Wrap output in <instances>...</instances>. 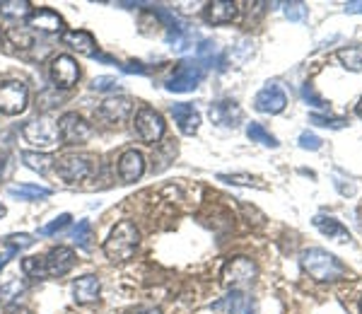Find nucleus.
<instances>
[{"mask_svg":"<svg viewBox=\"0 0 362 314\" xmlns=\"http://www.w3.org/2000/svg\"><path fill=\"white\" fill-rule=\"evenodd\" d=\"M300 264H302V269L319 283H334V281H343V278H346V266H343L334 254L321 247L305 249L300 257Z\"/></svg>","mask_w":362,"mask_h":314,"instance_id":"f257e3e1","label":"nucleus"},{"mask_svg":"<svg viewBox=\"0 0 362 314\" xmlns=\"http://www.w3.org/2000/svg\"><path fill=\"white\" fill-rule=\"evenodd\" d=\"M138 244H140V232L136 228V223L121 220V223L114 225L109 237L104 240V257L114 261V264H124V261H128L136 254Z\"/></svg>","mask_w":362,"mask_h":314,"instance_id":"f03ea898","label":"nucleus"},{"mask_svg":"<svg viewBox=\"0 0 362 314\" xmlns=\"http://www.w3.org/2000/svg\"><path fill=\"white\" fill-rule=\"evenodd\" d=\"M133 126H136V133L138 138L143 143L148 145H155L162 141V136H165V116L160 112H155L153 107H140L136 112V119H133Z\"/></svg>","mask_w":362,"mask_h":314,"instance_id":"7ed1b4c3","label":"nucleus"},{"mask_svg":"<svg viewBox=\"0 0 362 314\" xmlns=\"http://www.w3.org/2000/svg\"><path fill=\"white\" fill-rule=\"evenodd\" d=\"M206 78V66L201 61H181L167 80L169 92H194Z\"/></svg>","mask_w":362,"mask_h":314,"instance_id":"20e7f679","label":"nucleus"},{"mask_svg":"<svg viewBox=\"0 0 362 314\" xmlns=\"http://www.w3.org/2000/svg\"><path fill=\"white\" fill-rule=\"evenodd\" d=\"M58 138L63 145H85L92 138V126L78 112H66L58 119Z\"/></svg>","mask_w":362,"mask_h":314,"instance_id":"39448f33","label":"nucleus"},{"mask_svg":"<svg viewBox=\"0 0 362 314\" xmlns=\"http://www.w3.org/2000/svg\"><path fill=\"white\" fill-rule=\"evenodd\" d=\"M22 136H25L27 143L37 145V148H54L58 145V124L56 121H51L49 116H39V119L34 121H27L25 126H22Z\"/></svg>","mask_w":362,"mask_h":314,"instance_id":"423d86ee","label":"nucleus"},{"mask_svg":"<svg viewBox=\"0 0 362 314\" xmlns=\"http://www.w3.org/2000/svg\"><path fill=\"white\" fill-rule=\"evenodd\" d=\"M29 107V87L22 80H8L0 85V114L20 116Z\"/></svg>","mask_w":362,"mask_h":314,"instance_id":"0eeeda50","label":"nucleus"},{"mask_svg":"<svg viewBox=\"0 0 362 314\" xmlns=\"http://www.w3.org/2000/svg\"><path fill=\"white\" fill-rule=\"evenodd\" d=\"M49 78L54 83L56 90H70L73 85H78L80 80V66L73 56L68 54H58L51 58L49 66Z\"/></svg>","mask_w":362,"mask_h":314,"instance_id":"6e6552de","label":"nucleus"},{"mask_svg":"<svg viewBox=\"0 0 362 314\" xmlns=\"http://www.w3.org/2000/svg\"><path fill=\"white\" fill-rule=\"evenodd\" d=\"M256 278V264L249 257H235L225 264L223 269V283L227 288L237 290L242 286H249Z\"/></svg>","mask_w":362,"mask_h":314,"instance_id":"1a4fd4ad","label":"nucleus"},{"mask_svg":"<svg viewBox=\"0 0 362 314\" xmlns=\"http://www.w3.org/2000/svg\"><path fill=\"white\" fill-rule=\"evenodd\" d=\"M56 172H58V177L68 184L85 182V179L92 174V160L90 157H83V155H66L56 162Z\"/></svg>","mask_w":362,"mask_h":314,"instance_id":"9d476101","label":"nucleus"},{"mask_svg":"<svg viewBox=\"0 0 362 314\" xmlns=\"http://www.w3.org/2000/svg\"><path fill=\"white\" fill-rule=\"evenodd\" d=\"M254 107L261 114H280L288 107V95L283 92V87L276 83H268L259 95L254 97Z\"/></svg>","mask_w":362,"mask_h":314,"instance_id":"9b49d317","label":"nucleus"},{"mask_svg":"<svg viewBox=\"0 0 362 314\" xmlns=\"http://www.w3.org/2000/svg\"><path fill=\"white\" fill-rule=\"evenodd\" d=\"M75 252L70 247H54L49 254L44 257V266H46V276L51 278H63L66 273L73 271L75 266Z\"/></svg>","mask_w":362,"mask_h":314,"instance_id":"f8f14e48","label":"nucleus"},{"mask_svg":"<svg viewBox=\"0 0 362 314\" xmlns=\"http://www.w3.org/2000/svg\"><path fill=\"white\" fill-rule=\"evenodd\" d=\"M27 27L29 29H39L44 34H63L66 32V22L63 17L51 8H39L27 17Z\"/></svg>","mask_w":362,"mask_h":314,"instance_id":"ddd939ff","label":"nucleus"},{"mask_svg":"<svg viewBox=\"0 0 362 314\" xmlns=\"http://www.w3.org/2000/svg\"><path fill=\"white\" fill-rule=\"evenodd\" d=\"M239 15V5L230 3V0H213V3H206L203 8V20L208 25H230L235 22Z\"/></svg>","mask_w":362,"mask_h":314,"instance_id":"4468645a","label":"nucleus"},{"mask_svg":"<svg viewBox=\"0 0 362 314\" xmlns=\"http://www.w3.org/2000/svg\"><path fill=\"white\" fill-rule=\"evenodd\" d=\"M145 172V157L140 150H126L124 155L119 157V177L124 184H133L143 177Z\"/></svg>","mask_w":362,"mask_h":314,"instance_id":"2eb2a0df","label":"nucleus"},{"mask_svg":"<svg viewBox=\"0 0 362 314\" xmlns=\"http://www.w3.org/2000/svg\"><path fill=\"white\" fill-rule=\"evenodd\" d=\"M99 290H102V281L95 273H87L73 281V300L78 305H92L99 300Z\"/></svg>","mask_w":362,"mask_h":314,"instance_id":"dca6fc26","label":"nucleus"},{"mask_svg":"<svg viewBox=\"0 0 362 314\" xmlns=\"http://www.w3.org/2000/svg\"><path fill=\"white\" fill-rule=\"evenodd\" d=\"M210 119H213V124H218V126L235 129V126H239V121L244 119V112L237 107V102L223 100V102L210 104Z\"/></svg>","mask_w":362,"mask_h":314,"instance_id":"f3484780","label":"nucleus"},{"mask_svg":"<svg viewBox=\"0 0 362 314\" xmlns=\"http://www.w3.org/2000/svg\"><path fill=\"white\" fill-rule=\"evenodd\" d=\"M172 116L174 121H177L179 131L184 133V136H196L198 133V126H201V114H198V109L194 107V104H172Z\"/></svg>","mask_w":362,"mask_h":314,"instance_id":"a211bd4d","label":"nucleus"},{"mask_svg":"<svg viewBox=\"0 0 362 314\" xmlns=\"http://www.w3.org/2000/svg\"><path fill=\"white\" fill-rule=\"evenodd\" d=\"M133 112V100L131 97H109V100L102 102L99 107V116L109 124H121L126 121Z\"/></svg>","mask_w":362,"mask_h":314,"instance_id":"6ab92c4d","label":"nucleus"},{"mask_svg":"<svg viewBox=\"0 0 362 314\" xmlns=\"http://www.w3.org/2000/svg\"><path fill=\"white\" fill-rule=\"evenodd\" d=\"M61 42L83 56H97V39L85 29H68L61 34Z\"/></svg>","mask_w":362,"mask_h":314,"instance_id":"aec40b11","label":"nucleus"},{"mask_svg":"<svg viewBox=\"0 0 362 314\" xmlns=\"http://www.w3.org/2000/svg\"><path fill=\"white\" fill-rule=\"evenodd\" d=\"M314 228H317L321 235H326L329 240L336 242H350V232L348 228H343L336 218H329V215H317L314 218Z\"/></svg>","mask_w":362,"mask_h":314,"instance_id":"412c9836","label":"nucleus"},{"mask_svg":"<svg viewBox=\"0 0 362 314\" xmlns=\"http://www.w3.org/2000/svg\"><path fill=\"white\" fill-rule=\"evenodd\" d=\"M34 13V5L29 0H0V15L10 20H27Z\"/></svg>","mask_w":362,"mask_h":314,"instance_id":"4be33fe9","label":"nucleus"},{"mask_svg":"<svg viewBox=\"0 0 362 314\" xmlns=\"http://www.w3.org/2000/svg\"><path fill=\"white\" fill-rule=\"evenodd\" d=\"M8 194L15 196V199H22V201H39V199H49L51 189L39 186V184H20V186H10Z\"/></svg>","mask_w":362,"mask_h":314,"instance_id":"5701e85b","label":"nucleus"},{"mask_svg":"<svg viewBox=\"0 0 362 314\" xmlns=\"http://www.w3.org/2000/svg\"><path fill=\"white\" fill-rule=\"evenodd\" d=\"M22 162H25L32 172L46 174L51 167H54L56 160L51 155H46V153H32V150H25V153H22Z\"/></svg>","mask_w":362,"mask_h":314,"instance_id":"b1692460","label":"nucleus"},{"mask_svg":"<svg viewBox=\"0 0 362 314\" xmlns=\"http://www.w3.org/2000/svg\"><path fill=\"white\" fill-rule=\"evenodd\" d=\"M338 61L343 63V68L348 71H362V44H355V46H343L338 51Z\"/></svg>","mask_w":362,"mask_h":314,"instance_id":"393cba45","label":"nucleus"},{"mask_svg":"<svg viewBox=\"0 0 362 314\" xmlns=\"http://www.w3.org/2000/svg\"><path fill=\"white\" fill-rule=\"evenodd\" d=\"M247 136L251 138V143H261V145H266V148H278V141H276V136H271V133H268L264 126L261 124H254V121H251V124L247 126Z\"/></svg>","mask_w":362,"mask_h":314,"instance_id":"a878e982","label":"nucleus"},{"mask_svg":"<svg viewBox=\"0 0 362 314\" xmlns=\"http://www.w3.org/2000/svg\"><path fill=\"white\" fill-rule=\"evenodd\" d=\"M22 281L15 276H3V281H0V298H3L5 302H10L13 298H17V295L22 293Z\"/></svg>","mask_w":362,"mask_h":314,"instance_id":"bb28decb","label":"nucleus"},{"mask_svg":"<svg viewBox=\"0 0 362 314\" xmlns=\"http://www.w3.org/2000/svg\"><path fill=\"white\" fill-rule=\"evenodd\" d=\"M73 240L80 249H90V240H92V223L90 220H80L73 230Z\"/></svg>","mask_w":362,"mask_h":314,"instance_id":"cd10ccee","label":"nucleus"},{"mask_svg":"<svg viewBox=\"0 0 362 314\" xmlns=\"http://www.w3.org/2000/svg\"><path fill=\"white\" fill-rule=\"evenodd\" d=\"M22 273H25V276H29V278H44L46 276L44 259H39V257L22 259Z\"/></svg>","mask_w":362,"mask_h":314,"instance_id":"c85d7f7f","label":"nucleus"},{"mask_svg":"<svg viewBox=\"0 0 362 314\" xmlns=\"http://www.w3.org/2000/svg\"><path fill=\"white\" fill-rule=\"evenodd\" d=\"M309 124L321 126V129H343V126H348V121H346V119H341V116L312 114V116H309Z\"/></svg>","mask_w":362,"mask_h":314,"instance_id":"c756f323","label":"nucleus"},{"mask_svg":"<svg viewBox=\"0 0 362 314\" xmlns=\"http://www.w3.org/2000/svg\"><path fill=\"white\" fill-rule=\"evenodd\" d=\"M220 182H227V184H239V186H259V189H264V184L259 182L256 177H251V174H218Z\"/></svg>","mask_w":362,"mask_h":314,"instance_id":"7c9ffc66","label":"nucleus"},{"mask_svg":"<svg viewBox=\"0 0 362 314\" xmlns=\"http://www.w3.org/2000/svg\"><path fill=\"white\" fill-rule=\"evenodd\" d=\"M58 90L54 87V90H44L37 95V109H42V112H49V109H54L61 104V97H56Z\"/></svg>","mask_w":362,"mask_h":314,"instance_id":"2f4dec72","label":"nucleus"},{"mask_svg":"<svg viewBox=\"0 0 362 314\" xmlns=\"http://www.w3.org/2000/svg\"><path fill=\"white\" fill-rule=\"evenodd\" d=\"M68 225H70V215H68V213H63V215H58V218L54 220V223L44 225V228L39 230V235L51 237V235H56V232H61L63 228H68Z\"/></svg>","mask_w":362,"mask_h":314,"instance_id":"473e14b6","label":"nucleus"},{"mask_svg":"<svg viewBox=\"0 0 362 314\" xmlns=\"http://www.w3.org/2000/svg\"><path fill=\"white\" fill-rule=\"evenodd\" d=\"M225 305H227V310H230V312H237L239 314V312H244V307H247L249 302H247V298H244L242 293H239V290H232V293L227 295Z\"/></svg>","mask_w":362,"mask_h":314,"instance_id":"72a5a7b5","label":"nucleus"},{"mask_svg":"<svg viewBox=\"0 0 362 314\" xmlns=\"http://www.w3.org/2000/svg\"><path fill=\"white\" fill-rule=\"evenodd\" d=\"M285 17L293 22H302L307 17V5L305 3H285Z\"/></svg>","mask_w":362,"mask_h":314,"instance_id":"f704fd0d","label":"nucleus"},{"mask_svg":"<svg viewBox=\"0 0 362 314\" xmlns=\"http://www.w3.org/2000/svg\"><path fill=\"white\" fill-rule=\"evenodd\" d=\"M116 87H119V83H116V78H112V75H99V78L92 80V90H97V92L116 90Z\"/></svg>","mask_w":362,"mask_h":314,"instance_id":"c9c22d12","label":"nucleus"},{"mask_svg":"<svg viewBox=\"0 0 362 314\" xmlns=\"http://www.w3.org/2000/svg\"><path fill=\"white\" fill-rule=\"evenodd\" d=\"M300 148H302V150H319V148H321V138L317 136V133L305 131V133L300 136Z\"/></svg>","mask_w":362,"mask_h":314,"instance_id":"e433bc0d","label":"nucleus"},{"mask_svg":"<svg viewBox=\"0 0 362 314\" xmlns=\"http://www.w3.org/2000/svg\"><path fill=\"white\" fill-rule=\"evenodd\" d=\"M302 97H305L307 102H312V107H317V109H326V107H329V104H326V102L317 95V92H314V87H312V85H305V87H302Z\"/></svg>","mask_w":362,"mask_h":314,"instance_id":"4c0bfd02","label":"nucleus"},{"mask_svg":"<svg viewBox=\"0 0 362 314\" xmlns=\"http://www.w3.org/2000/svg\"><path fill=\"white\" fill-rule=\"evenodd\" d=\"M215 42H210V39H206V42H201V46H198V61H210V58L215 56Z\"/></svg>","mask_w":362,"mask_h":314,"instance_id":"58836bf2","label":"nucleus"},{"mask_svg":"<svg viewBox=\"0 0 362 314\" xmlns=\"http://www.w3.org/2000/svg\"><path fill=\"white\" fill-rule=\"evenodd\" d=\"M8 240L13 242L17 249H27V247H32V244H34V237L32 235H10Z\"/></svg>","mask_w":362,"mask_h":314,"instance_id":"ea45409f","label":"nucleus"},{"mask_svg":"<svg viewBox=\"0 0 362 314\" xmlns=\"http://www.w3.org/2000/svg\"><path fill=\"white\" fill-rule=\"evenodd\" d=\"M10 39H15V42L25 44V49H27V46H32V37H29V34H17L15 29L10 32Z\"/></svg>","mask_w":362,"mask_h":314,"instance_id":"a19ab883","label":"nucleus"},{"mask_svg":"<svg viewBox=\"0 0 362 314\" xmlns=\"http://www.w3.org/2000/svg\"><path fill=\"white\" fill-rule=\"evenodd\" d=\"M346 13L362 15V0H350V3H346Z\"/></svg>","mask_w":362,"mask_h":314,"instance_id":"79ce46f5","label":"nucleus"},{"mask_svg":"<svg viewBox=\"0 0 362 314\" xmlns=\"http://www.w3.org/2000/svg\"><path fill=\"white\" fill-rule=\"evenodd\" d=\"M131 314H162L160 307H136Z\"/></svg>","mask_w":362,"mask_h":314,"instance_id":"37998d69","label":"nucleus"},{"mask_svg":"<svg viewBox=\"0 0 362 314\" xmlns=\"http://www.w3.org/2000/svg\"><path fill=\"white\" fill-rule=\"evenodd\" d=\"M5 167H8V155L0 153V177H3V174H5Z\"/></svg>","mask_w":362,"mask_h":314,"instance_id":"c03bdc74","label":"nucleus"},{"mask_svg":"<svg viewBox=\"0 0 362 314\" xmlns=\"http://www.w3.org/2000/svg\"><path fill=\"white\" fill-rule=\"evenodd\" d=\"M355 114H358V116H360V119H362V97H360V102H358V104H355Z\"/></svg>","mask_w":362,"mask_h":314,"instance_id":"a18cd8bd","label":"nucleus"},{"mask_svg":"<svg viewBox=\"0 0 362 314\" xmlns=\"http://www.w3.org/2000/svg\"><path fill=\"white\" fill-rule=\"evenodd\" d=\"M5 213H8V208H5L3 203H0V218H5Z\"/></svg>","mask_w":362,"mask_h":314,"instance_id":"49530a36","label":"nucleus"},{"mask_svg":"<svg viewBox=\"0 0 362 314\" xmlns=\"http://www.w3.org/2000/svg\"><path fill=\"white\" fill-rule=\"evenodd\" d=\"M0 42H3V29H0Z\"/></svg>","mask_w":362,"mask_h":314,"instance_id":"de8ad7c7","label":"nucleus"},{"mask_svg":"<svg viewBox=\"0 0 362 314\" xmlns=\"http://www.w3.org/2000/svg\"><path fill=\"white\" fill-rule=\"evenodd\" d=\"M360 312H362V302H360Z\"/></svg>","mask_w":362,"mask_h":314,"instance_id":"09e8293b","label":"nucleus"}]
</instances>
